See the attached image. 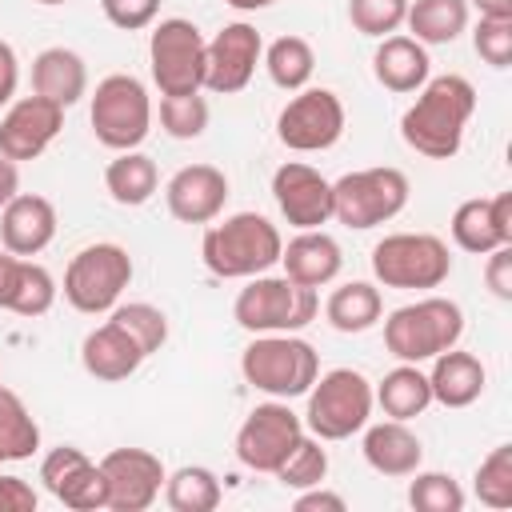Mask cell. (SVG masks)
<instances>
[{"label": "cell", "mask_w": 512, "mask_h": 512, "mask_svg": "<svg viewBox=\"0 0 512 512\" xmlns=\"http://www.w3.org/2000/svg\"><path fill=\"white\" fill-rule=\"evenodd\" d=\"M208 100L200 92L192 96H160V128L172 140H196L208 128Z\"/></svg>", "instance_id": "74e56055"}, {"label": "cell", "mask_w": 512, "mask_h": 512, "mask_svg": "<svg viewBox=\"0 0 512 512\" xmlns=\"http://www.w3.org/2000/svg\"><path fill=\"white\" fill-rule=\"evenodd\" d=\"M320 300L316 288H304L288 276H252L248 288L236 292L232 316L244 332L264 336V332H300L316 320Z\"/></svg>", "instance_id": "5b68a950"}, {"label": "cell", "mask_w": 512, "mask_h": 512, "mask_svg": "<svg viewBox=\"0 0 512 512\" xmlns=\"http://www.w3.org/2000/svg\"><path fill=\"white\" fill-rule=\"evenodd\" d=\"M324 440H316V436H300L296 440V448L284 456V464L272 472L284 488H312V484H324V476H328V452L320 448Z\"/></svg>", "instance_id": "d590c367"}, {"label": "cell", "mask_w": 512, "mask_h": 512, "mask_svg": "<svg viewBox=\"0 0 512 512\" xmlns=\"http://www.w3.org/2000/svg\"><path fill=\"white\" fill-rule=\"evenodd\" d=\"M40 480L44 488L64 504V508H76V512H96V508H108V480L100 472V464H92L80 448L72 444H60L52 448L44 460H40Z\"/></svg>", "instance_id": "e0dca14e"}, {"label": "cell", "mask_w": 512, "mask_h": 512, "mask_svg": "<svg viewBox=\"0 0 512 512\" xmlns=\"http://www.w3.org/2000/svg\"><path fill=\"white\" fill-rule=\"evenodd\" d=\"M476 496L488 508H512V444H500L480 460Z\"/></svg>", "instance_id": "f35d334b"}, {"label": "cell", "mask_w": 512, "mask_h": 512, "mask_svg": "<svg viewBox=\"0 0 512 512\" xmlns=\"http://www.w3.org/2000/svg\"><path fill=\"white\" fill-rule=\"evenodd\" d=\"M344 508H348L344 496L340 492H328L320 484L300 488V496H296V512H344Z\"/></svg>", "instance_id": "bcb514c9"}, {"label": "cell", "mask_w": 512, "mask_h": 512, "mask_svg": "<svg viewBox=\"0 0 512 512\" xmlns=\"http://www.w3.org/2000/svg\"><path fill=\"white\" fill-rule=\"evenodd\" d=\"M272 200L292 228H324L332 220V180L300 160L272 172Z\"/></svg>", "instance_id": "2e32d148"}, {"label": "cell", "mask_w": 512, "mask_h": 512, "mask_svg": "<svg viewBox=\"0 0 512 512\" xmlns=\"http://www.w3.org/2000/svg\"><path fill=\"white\" fill-rule=\"evenodd\" d=\"M56 236V204L36 192H16L0 208V244L12 256H40Z\"/></svg>", "instance_id": "44dd1931"}, {"label": "cell", "mask_w": 512, "mask_h": 512, "mask_svg": "<svg viewBox=\"0 0 512 512\" xmlns=\"http://www.w3.org/2000/svg\"><path fill=\"white\" fill-rule=\"evenodd\" d=\"M228 8H236V12H260V8H272L276 0H224Z\"/></svg>", "instance_id": "f907efd6"}, {"label": "cell", "mask_w": 512, "mask_h": 512, "mask_svg": "<svg viewBox=\"0 0 512 512\" xmlns=\"http://www.w3.org/2000/svg\"><path fill=\"white\" fill-rule=\"evenodd\" d=\"M408 504L416 512H460L464 508V488L448 472H412L408 484Z\"/></svg>", "instance_id": "8d00e7d4"}, {"label": "cell", "mask_w": 512, "mask_h": 512, "mask_svg": "<svg viewBox=\"0 0 512 512\" xmlns=\"http://www.w3.org/2000/svg\"><path fill=\"white\" fill-rule=\"evenodd\" d=\"M36 4H44V8H56V4H68V0H36Z\"/></svg>", "instance_id": "816d5d0a"}, {"label": "cell", "mask_w": 512, "mask_h": 512, "mask_svg": "<svg viewBox=\"0 0 512 512\" xmlns=\"http://www.w3.org/2000/svg\"><path fill=\"white\" fill-rule=\"evenodd\" d=\"M40 496L24 476H0V512H36Z\"/></svg>", "instance_id": "f6af8a7d"}, {"label": "cell", "mask_w": 512, "mask_h": 512, "mask_svg": "<svg viewBox=\"0 0 512 512\" xmlns=\"http://www.w3.org/2000/svg\"><path fill=\"white\" fill-rule=\"evenodd\" d=\"M100 472L108 480V508L112 512H144L156 504L164 488V464L148 448H112L100 460Z\"/></svg>", "instance_id": "9a60e30c"}, {"label": "cell", "mask_w": 512, "mask_h": 512, "mask_svg": "<svg viewBox=\"0 0 512 512\" xmlns=\"http://www.w3.org/2000/svg\"><path fill=\"white\" fill-rule=\"evenodd\" d=\"M104 188L116 204L124 208H140L156 196L160 188V172H156V160L144 156L140 148H128V152H116V160H108L104 168Z\"/></svg>", "instance_id": "f1b7e54d"}, {"label": "cell", "mask_w": 512, "mask_h": 512, "mask_svg": "<svg viewBox=\"0 0 512 512\" xmlns=\"http://www.w3.org/2000/svg\"><path fill=\"white\" fill-rule=\"evenodd\" d=\"M476 112V88L460 72L428 76L416 104L400 116V136L428 160H452L464 144V128Z\"/></svg>", "instance_id": "6da1fadb"}, {"label": "cell", "mask_w": 512, "mask_h": 512, "mask_svg": "<svg viewBox=\"0 0 512 512\" xmlns=\"http://www.w3.org/2000/svg\"><path fill=\"white\" fill-rule=\"evenodd\" d=\"M280 264L284 276L304 284V288H324L340 276L344 268V252L336 244V236H328L324 228H300L284 248H280Z\"/></svg>", "instance_id": "cb8c5ba5"}, {"label": "cell", "mask_w": 512, "mask_h": 512, "mask_svg": "<svg viewBox=\"0 0 512 512\" xmlns=\"http://www.w3.org/2000/svg\"><path fill=\"white\" fill-rule=\"evenodd\" d=\"M372 276L384 288L428 292L452 276V252L432 232H392L372 248Z\"/></svg>", "instance_id": "52a82bcc"}, {"label": "cell", "mask_w": 512, "mask_h": 512, "mask_svg": "<svg viewBox=\"0 0 512 512\" xmlns=\"http://www.w3.org/2000/svg\"><path fill=\"white\" fill-rule=\"evenodd\" d=\"M16 84H20V60H16L12 44H8V40H0V108H4V104H12Z\"/></svg>", "instance_id": "7dc6e473"}, {"label": "cell", "mask_w": 512, "mask_h": 512, "mask_svg": "<svg viewBox=\"0 0 512 512\" xmlns=\"http://www.w3.org/2000/svg\"><path fill=\"white\" fill-rule=\"evenodd\" d=\"M344 104L332 88H300L276 116V140L292 152H324L344 136Z\"/></svg>", "instance_id": "7c38bea8"}, {"label": "cell", "mask_w": 512, "mask_h": 512, "mask_svg": "<svg viewBox=\"0 0 512 512\" xmlns=\"http://www.w3.org/2000/svg\"><path fill=\"white\" fill-rule=\"evenodd\" d=\"M460 336H464V312L448 296H424L416 304L388 312L384 320V348L404 364H424L456 348Z\"/></svg>", "instance_id": "277c9868"}, {"label": "cell", "mask_w": 512, "mask_h": 512, "mask_svg": "<svg viewBox=\"0 0 512 512\" xmlns=\"http://www.w3.org/2000/svg\"><path fill=\"white\" fill-rule=\"evenodd\" d=\"M452 240L456 248L472 256H488L500 244H512V192L488 196V200H464L452 212Z\"/></svg>", "instance_id": "ffe728a7"}, {"label": "cell", "mask_w": 512, "mask_h": 512, "mask_svg": "<svg viewBox=\"0 0 512 512\" xmlns=\"http://www.w3.org/2000/svg\"><path fill=\"white\" fill-rule=\"evenodd\" d=\"M16 192H20V168H16V160L0 156V208H4Z\"/></svg>", "instance_id": "c3c4849f"}, {"label": "cell", "mask_w": 512, "mask_h": 512, "mask_svg": "<svg viewBox=\"0 0 512 512\" xmlns=\"http://www.w3.org/2000/svg\"><path fill=\"white\" fill-rule=\"evenodd\" d=\"M408 176L392 164L380 168H356L332 184V220L344 228L368 232L376 224H388L408 204Z\"/></svg>", "instance_id": "9c48e42d"}, {"label": "cell", "mask_w": 512, "mask_h": 512, "mask_svg": "<svg viewBox=\"0 0 512 512\" xmlns=\"http://www.w3.org/2000/svg\"><path fill=\"white\" fill-rule=\"evenodd\" d=\"M0 464H4V456H0Z\"/></svg>", "instance_id": "f5cc1de1"}, {"label": "cell", "mask_w": 512, "mask_h": 512, "mask_svg": "<svg viewBox=\"0 0 512 512\" xmlns=\"http://www.w3.org/2000/svg\"><path fill=\"white\" fill-rule=\"evenodd\" d=\"M0 388H4V384H0Z\"/></svg>", "instance_id": "db71d44e"}, {"label": "cell", "mask_w": 512, "mask_h": 512, "mask_svg": "<svg viewBox=\"0 0 512 512\" xmlns=\"http://www.w3.org/2000/svg\"><path fill=\"white\" fill-rule=\"evenodd\" d=\"M108 24L124 28V32H140L160 16V0H100Z\"/></svg>", "instance_id": "7bdbcfd3"}, {"label": "cell", "mask_w": 512, "mask_h": 512, "mask_svg": "<svg viewBox=\"0 0 512 512\" xmlns=\"http://www.w3.org/2000/svg\"><path fill=\"white\" fill-rule=\"evenodd\" d=\"M32 92L60 104V108H72L84 92H88V64L80 52L56 44V48H44L36 60H32Z\"/></svg>", "instance_id": "484cf974"}, {"label": "cell", "mask_w": 512, "mask_h": 512, "mask_svg": "<svg viewBox=\"0 0 512 512\" xmlns=\"http://www.w3.org/2000/svg\"><path fill=\"white\" fill-rule=\"evenodd\" d=\"M412 40L428 44H452L468 28V0H408L404 16Z\"/></svg>", "instance_id": "1f68e13d"}, {"label": "cell", "mask_w": 512, "mask_h": 512, "mask_svg": "<svg viewBox=\"0 0 512 512\" xmlns=\"http://www.w3.org/2000/svg\"><path fill=\"white\" fill-rule=\"evenodd\" d=\"M112 320H120L140 344L144 352H160L164 340H168V316L156 308V304H144V300H132V304H116L112 308Z\"/></svg>", "instance_id": "ab89813d"}, {"label": "cell", "mask_w": 512, "mask_h": 512, "mask_svg": "<svg viewBox=\"0 0 512 512\" xmlns=\"http://www.w3.org/2000/svg\"><path fill=\"white\" fill-rule=\"evenodd\" d=\"M40 448V424L28 412V404L0 388V456L4 460H28Z\"/></svg>", "instance_id": "e575fe53"}, {"label": "cell", "mask_w": 512, "mask_h": 512, "mask_svg": "<svg viewBox=\"0 0 512 512\" xmlns=\"http://www.w3.org/2000/svg\"><path fill=\"white\" fill-rule=\"evenodd\" d=\"M280 228L260 212H236L220 224H208L200 240V260L220 280H252L280 264Z\"/></svg>", "instance_id": "7a4b0ae2"}, {"label": "cell", "mask_w": 512, "mask_h": 512, "mask_svg": "<svg viewBox=\"0 0 512 512\" xmlns=\"http://www.w3.org/2000/svg\"><path fill=\"white\" fill-rule=\"evenodd\" d=\"M164 204L180 224H212L228 204V176L216 164H184L164 184Z\"/></svg>", "instance_id": "d6986e66"}, {"label": "cell", "mask_w": 512, "mask_h": 512, "mask_svg": "<svg viewBox=\"0 0 512 512\" xmlns=\"http://www.w3.org/2000/svg\"><path fill=\"white\" fill-rule=\"evenodd\" d=\"M128 284H132V256L124 244L112 240L80 248L64 268V300L84 316L112 312Z\"/></svg>", "instance_id": "30bf717a"}, {"label": "cell", "mask_w": 512, "mask_h": 512, "mask_svg": "<svg viewBox=\"0 0 512 512\" xmlns=\"http://www.w3.org/2000/svg\"><path fill=\"white\" fill-rule=\"evenodd\" d=\"M372 72L388 92H420L432 76V60L428 48L412 36H384L376 56H372Z\"/></svg>", "instance_id": "83f0119b"}, {"label": "cell", "mask_w": 512, "mask_h": 512, "mask_svg": "<svg viewBox=\"0 0 512 512\" xmlns=\"http://www.w3.org/2000/svg\"><path fill=\"white\" fill-rule=\"evenodd\" d=\"M324 316L336 332L344 336H356V332H368L380 324L384 316V300H380V288L368 284V280H348L340 288H332L328 304H324Z\"/></svg>", "instance_id": "f546056e"}, {"label": "cell", "mask_w": 512, "mask_h": 512, "mask_svg": "<svg viewBox=\"0 0 512 512\" xmlns=\"http://www.w3.org/2000/svg\"><path fill=\"white\" fill-rule=\"evenodd\" d=\"M484 280H488L496 300H512V244H500V248L488 252Z\"/></svg>", "instance_id": "ee69618b"}, {"label": "cell", "mask_w": 512, "mask_h": 512, "mask_svg": "<svg viewBox=\"0 0 512 512\" xmlns=\"http://www.w3.org/2000/svg\"><path fill=\"white\" fill-rule=\"evenodd\" d=\"M164 500L172 512H212L220 508V476L204 464H184L172 476H164Z\"/></svg>", "instance_id": "d6a6232c"}, {"label": "cell", "mask_w": 512, "mask_h": 512, "mask_svg": "<svg viewBox=\"0 0 512 512\" xmlns=\"http://www.w3.org/2000/svg\"><path fill=\"white\" fill-rule=\"evenodd\" d=\"M64 128V108L44 96H20L0 116V156L8 160H36Z\"/></svg>", "instance_id": "ac0fdd59"}, {"label": "cell", "mask_w": 512, "mask_h": 512, "mask_svg": "<svg viewBox=\"0 0 512 512\" xmlns=\"http://www.w3.org/2000/svg\"><path fill=\"white\" fill-rule=\"evenodd\" d=\"M300 436H304V420L288 408V400L256 404L236 432V460L252 472H276Z\"/></svg>", "instance_id": "4fadbf2b"}, {"label": "cell", "mask_w": 512, "mask_h": 512, "mask_svg": "<svg viewBox=\"0 0 512 512\" xmlns=\"http://www.w3.org/2000/svg\"><path fill=\"white\" fill-rule=\"evenodd\" d=\"M308 408H304V428L316 440H348L356 436L368 416H372V380L356 368H332L324 376H316V384L304 392Z\"/></svg>", "instance_id": "8992f818"}, {"label": "cell", "mask_w": 512, "mask_h": 512, "mask_svg": "<svg viewBox=\"0 0 512 512\" xmlns=\"http://www.w3.org/2000/svg\"><path fill=\"white\" fill-rule=\"evenodd\" d=\"M264 68H268V80L276 88L300 92V88H308V80L316 72V52L304 36H276L264 48Z\"/></svg>", "instance_id": "836d02e7"}, {"label": "cell", "mask_w": 512, "mask_h": 512, "mask_svg": "<svg viewBox=\"0 0 512 512\" xmlns=\"http://www.w3.org/2000/svg\"><path fill=\"white\" fill-rule=\"evenodd\" d=\"M88 120L104 148L112 152L140 148L152 132V96L132 72H112L96 84Z\"/></svg>", "instance_id": "ba28073f"}, {"label": "cell", "mask_w": 512, "mask_h": 512, "mask_svg": "<svg viewBox=\"0 0 512 512\" xmlns=\"http://www.w3.org/2000/svg\"><path fill=\"white\" fill-rule=\"evenodd\" d=\"M240 372L256 392L272 400H292L316 384L320 356L296 332H264L252 336V344L240 352Z\"/></svg>", "instance_id": "3957f363"}, {"label": "cell", "mask_w": 512, "mask_h": 512, "mask_svg": "<svg viewBox=\"0 0 512 512\" xmlns=\"http://www.w3.org/2000/svg\"><path fill=\"white\" fill-rule=\"evenodd\" d=\"M56 304V280L32 256L0 252V308L16 316H44Z\"/></svg>", "instance_id": "603a6c76"}, {"label": "cell", "mask_w": 512, "mask_h": 512, "mask_svg": "<svg viewBox=\"0 0 512 512\" xmlns=\"http://www.w3.org/2000/svg\"><path fill=\"white\" fill-rule=\"evenodd\" d=\"M408 16V0H348V20L360 36H392Z\"/></svg>", "instance_id": "60d3db41"}, {"label": "cell", "mask_w": 512, "mask_h": 512, "mask_svg": "<svg viewBox=\"0 0 512 512\" xmlns=\"http://www.w3.org/2000/svg\"><path fill=\"white\" fill-rule=\"evenodd\" d=\"M472 48L484 64L508 68L512 64V16H480L472 28Z\"/></svg>", "instance_id": "b9f144b4"}, {"label": "cell", "mask_w": 512, "mask_h": 512, "mask_svg": "<svg viewBox=\"0 0 512 512\" xmlns=\"http://www.w3.org/2000/svg\"><path fill=\"white\" fill-rule=\"evenodd\" d=\"M360 432H364L360 452H364V460H368L372 472L400 480V476H412V472L420 468L424 444H420V436L408 428V420H392V416H388V420H380V424H364Z\"/></svg>", "instance_id": "d4e9b609"}, {"label": "cell", "mask_w": 512, "mask_h": 512, "mask_svg": "<svg viewBox=\"0 0 512 512\" xmlns=\"http://www.w3.org/2000/svg\"><path fill=\"white\" fill-rule=\"evenodd\" d=\"M148 360L144 344L120 324V320H104L100 328H92L80 344V364L88 376L104 380V384H116V380H128L140 364Z\"/></svg>", "instance_id": "7402d4cb"}, {"label": "cell", "mask_w": 512, "mask_h": 512, "mask_svg": "<svg viewBox=\"0 0 512 512\" xmlns=\"http://www.w3.org/2000/svg\"><path fill=\"white\" fill-rule=\"evenodd\" d=\"M264 56V40L252 24L232 20L204 44V88L216 96L244 92Z\"/></svg>", "instance_id": "5bb4252c"}, {"label": "cell", "mask_w": 512, "mask_h": 512, "mask_svg": "<svg viewBox=\"0 0 512 512\" xmlns=\"http://www.w3.org/2000/svg\"><path fill=\"white\" fill-rule=\"evenodd\" d=\"M468 8L480 16H512V0H468Z\"/></svg>", "instance_id": "681fc988"}, {"label": "cell", "mask_w": 512, "mask_h": 512, "mask_svg": "<svg viewBox=\"0 0 512 512\" xmlns=\"http://www.w3.org/2000/svg\"><path fill=\"white\" fill-rule=\"evenodd\" d=\"M204 36L192 20L168 16L148 36V68L160 96H192L204 88Z\"/></svg>", "instance_id": "8fae6325"}, {"label": "cell", "mask_w": 512, "mask_h": 512, "mask_svg": "<svg viewBox=\"0 0 512 512\" xmlns=\"http://www.w3.org/2000/svg\"><path fill=\"white\" fill-rule=\"evenodd\" d=\"M372 400L384 408V416L392 420H412L432 404V388H428V372H420V364H396L392 372H384V380L372 388Z\"/></svg>", "instance_id": "4dcf8cb0"}, {"label": "cell", "mask_w": 512, "mask_h": 512, "mask_svg": "<svg viewBox=\"0 0 512 512\" xmlns=\"http://www.w3.org/2000/svg\"><path fill=\"white\" fill-rule=\"evenodd\" d=\"M484 364L480 356L472 352H460V348H448L440 356H432V372H428V388H432V400L444 404V408H468L480 400L484 392Z\"/></svg>", "instance_id": "4316f807"}]
</instances>
